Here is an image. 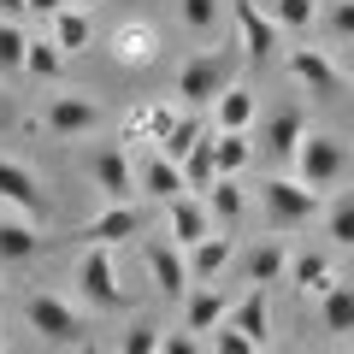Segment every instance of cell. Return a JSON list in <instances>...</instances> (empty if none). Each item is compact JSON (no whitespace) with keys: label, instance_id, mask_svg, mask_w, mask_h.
Returning <instances> with one entry per match:
<instances>
[{"label":"cell","instance_id":"83f0119b","mask_svg":"<svg viewBox=\"0 0 354 354\" xmlns=\"http://www.w3.org/2000/svg\"><path fill=\"white\" fill-rule=\"evenodd\" d=\"M24 77H36V83H59L65 77V48L53 36H30V53H24Z\"/></svg>","mask_w":354,"mask_h":354},{"label":"cell","instance_id":"ac0fdd59","mask_svg":"<svg viewBox=\"0 0 354 354\" xmlns=\"http://www.w3.org/2000/svg\"><path fill=\"white\" fill-rule=\"evenodd\" d=\"M260 118V101H254L248 83H225V95L213 101V130H248Z\"/></svg>","mask_w":354,"mask_h":354},{"label":"cell","instance_id":"44dd1931","mask_svg":"<svg viewBox=\"0 0 354 354\" xmlns=\"http://www.w3.org/2000/svg\"><path fill=\"white\" fill-rule=\"evenodd\" d=\"M290 278H295V290H301V295H325L330 283H337V272H330V254H319V248L290 254Z\"/></svg>","mask_w":354,"mask_h":354},{"label":"cell","instance_id":"484cf974","mask_svg":"<svg viewBox=\"0 0 354 354\" xmlns=\"http://www.w3.org/2000/svg\"><path fill=\"white\" fill-rule=\"evenodd\" d=\"M290 278V248L283 242H260V248L248 254V283H260V290H272V283Z\"/></svg>","mask_w":354,"mask_h":354},{"label":"cell","instance_id":"9a60e30c","mask_svg":"<svg viewBox=\"0 0 354 354\" xmlns=\"http://www.w3.org/2000/svg\"><path fill=\"white\" fill-rule=\"evenodd\" d=\"M301 136H307V118L295 106H278V113L260 118V153H272V160H295Z\"/></svg>","mask_w":354,"mask_h":354},{"label":"cell","instance_id":"7a4b0ae2","mask_svg":"<svg viewBox=\"0 0 354 354\" xmlns=\"http://www.w3.org/2000/svg\"><path fill=\"white\" fill-rule=\"evenodd\" d=\"M290 165H295V177H301V183L330 189V183H342V171H348V148H342V136H330V130H307Z\"/></svg>","mask_w":354,"mask_h":354},{"label":"cell","instance_id":"74e56055","mask_svg":"<svg viewBox=\"0 0 354 354\" xmlns=\"http://www.w3.org/2000/svg\"><path fill=\"white\" fill-rule=\"evenodd\" d=\"M160 354H207V348H201L195 330H165V337H160Z\"/></svg>","mask_w":354,"mask_h":354},{"label":"cell","instance_id":"7402d4cb","mask_svg":"<svg viewBox=\"0 0 354 354\" xmlns=\"http://www.w3.org/2000/svg\"><path fill=\"white\" fill-rule=\"evenodd\" d=\"M213 153H218V177H242L260 148H254L248 130H213Z\"/></svg>","mask_w":354,"mask_h":354},{"label":"cell","instance_id":"f1b7e54d","mask_svg":"<svg viewBox=\"0 0 354 354\" xmlns=\"http://www.w3.org/2000/svg\"><path fill=\"white\" fill-rule=\"evenodd\" d=\"M113 48H118V59H124V65H148L153 48H160V36H153V24H124L113 36Z\"/></svg>","mask_w":354,"mask_h":354},{"label":"cell","instance_id":"2e32d148","mask_svg":"<svg viewBox=\"0 0 354 354\" xmlns=\"http://www.w3.org/2000/svg\"><path fill=\"white\" fill-rule=\"evenodd\" d=\"M183 254H189V278H195V283H218V272L236 260V236H225V230H207V236L189 242Z\"/></svg>","mask_w":354,"mask_h":354},{"label":"cell","instance_id":"603a6c76","mask_svg":"<svg viewBox=\"0 0 354 354\" xmlns=\"http://www.w3.org/2000/svg\"><path fill=\"white\" fill-rule=\"evenodd\" d=\"M201 201H207V213H213V225H225V230L236 225L242 213H248V195H242L236 177H213V189H207Z\"/></svg>","mask_w":354,"mask_h":354},{"label":"cell","instance_id":"f35d334b","mask_svg":"<svg viewBox=\"0 0 354 354\" xmlns=\"http://www.w3.org/2000/svg\"><path fill=\"white\" fill-rule=\"evenodd\" d=\"M30 18V0H0V24H24Z\"/></svg>","mask_w":354,"mask_h":354},{"label":"cell","instance_id":"52a82bcc","mask_svg":"<svg viewBox=\"0 0 354 354\" xmlns=\"http://www.w3.org/2000/svg\"><path fill=\"white\" fill-rule=\"evenodd\" d=\"M142 260H148V278H153V290H160L165 301H183V295L195 290V278H189V254L177 248L171 236H165V242H148V248H142Z\"/></svg>","mask_w":354,"mask_h":354},{"label":"cell","instance_id":"8992f818","mask_svg":"<svg viewBox=\"0 0 354 354\" xmlns=\"http://www.w3.org/2000/svg\"><path fill=\"white\" fill-rule=\"evenodd\" d=\"M225 59H213V53H189L183 59V71H177V101L189 106V113H201V106H213L218 95H225Z\"/></svg>","mask_w":354,"mask_h":354},{"label":"cell","instance_id":"6da1fadb","mask_svg":"<svg viewBox=\"0 0 354 354\" xmlns=\"http://www.w3.org/2000/svg\"><path fill=\"white\" fill-rule=\"evenodd\" d=\"M260 213L266 225H278V230H295L307 225V218L325 213V189H313V183H301V177H266L260 183Z\"/></svg>","mask_w":354,"mask_h":354},{"label":"cell","instance_id":"8fae6325","mask_svg":"<svg viewBox=\"0 0 354 354\" xmlns=\"http://www.w3.org/2000/svg\"><path fill=\"white\" fill-rule=\"evenodd\" d=\"M230 313H236V295L218 290V283H195V290L183 295V330H195V337L218 330Z\"/></svg>","mask_w":354,"mask_h":354},{"label":"cell","instance_id":"d6a6232c","mask_svg":"<svg viewBox=\"0 0 354 354\" xmlns=\"http://www.w3.org/2000/svg\"><path fill=\"white\" fill-rule=\"evenodd\" d=\"M207 354H260V342H254V337H242V330L225 319L218 330H207Z\"/></svg>","mask_w":354,"mask_h":354},{"label":"cell","instance_id":"ffe728a7","mask_svg":"<svg viewBox=\"0 0 354 354\" xmlns=\"http://www.w3.org/2000/svg\"><path fill=\"white\" fill-rule=\"evenodd\" d=\"M136 183H142V195H153V201L189 195V183H183V165H177V160H165V153H153V160L142 165V171H136Z\"/></svg>","mask_w":354,"mask_h":354},{"label":"cell","instance_id":"d6986e66","mask_svg":"<svg viewBox=\"0 0 354 354\" xmlns=\"http://www.w3.org/2000/svg\"><path fill=\"white\" fill-rule=\"evenodd\" d=\"M230 325H236L242 337L266 342V337H272V295H266L260 283H248V290L236 295V313H230Z\"/></svg>","mask_w":354,"mask_h":354},{"label":"cell","instance_id":"ab89813d","mask_svg":"<svg viewBox=\"0 0 354 354\" xmlns=\"http://www.w3.org/2000/svg\"><path fill=\"white\" fill-rule=\"evenodd\" d=\"M59 6H71V0H30V12H36V18H53Z\"/></svg>","mask_w":354,"mask_h":354},{"label":"cell","instance_id":"8d00e7d4","mask_svg":"<svg viewBox=\"0 0 354 354\" xmlns=\"http://www.w3.org/2000/svg\"><path fill=\"white\" fill-rule=\"evenodd\" d=\"M213 18H218V0H183V24H189L195 36H207Z\"/></svg>","mask_w":354,"mask_h":354},{"label":"cell","instance_id":"30bf717a","mask_svg":"<svg viewBox=\"0 0 354 354\" xmlns=\"http://www.w3.org/2000/svg\"><path fill=\"white\" fill-rule=\"evenodd\" d=\"M0 207H12V213L36 218V225H41V213H48V195H41L36 171H30V165H18V160H6V153H0Z\"/></svg>","mask_w":354,"mask_h":354},{"label":"cell","instance_id":"3957f363","mask_svg":"<svg viewBox=\"0 0 354 354\" xmlns=\"http://www.w3.org/2000/svg\"><path fill=\"white\" fill-rule=\"evenodd\" d=\"M24 325L36 330L41 342H83V313L71 301H59L53 290H36L24 301Z\"/></svg>","mask_w":354,"mask_h":354},{"label":"cell","instance_id":"1f68e13d","mask_svg":"<svg viewBox=\"0 0 354 354\" xmlns=\"http://www.w3.org/2000/svg\"><path fill=\"white\" fill-rule=\"evenodd\" d=\"M278 30H313L319 24V0H272Z\"/></svg>","mask_w":354,"mask_h":354},{"label":"cell","instance_id":"d590c367","mask_svg":"<svg viewBox=\"0 0 354 354\" xmlns=\"http://www.w3.org/2000/svg\"><path fill=\"white\" fill-rule=\"evenodd\" d=\"M160 337H165V330L153 325V319H136V325L124 330V348H118V354H160Z\"/></svg>","mask_w":354,"mask_h":354},{"label":"cell","instance_id":"bcb514c9","mask_svg":"<svg viewBox=\"0 0 354 354\" xmlns=\"http://www.w3.org/2000/svg\"><path fill=\"white\" fill-rule=\"evenodd\" d=\"M290 354H295V348H290Z\"/></svg>","mask_w":354,"mask_h":354},{"label":"cell","instance_id":"cb8c5ba5","mask_svg":"<svg viewBox=\"0 0 354 354\" xmlns=\"http://www.w3.org/2000/svg\"><path fill=\"white\" fill-rule=\"evenodd\" d=\"M48 24H53V41L65 48V59H71V53H83L88 41H95V24H88V12H83V6H59V12H53Z\"/></svg>","mask_w":354,"mask_h":354},{"label":"cell","instance_id":"d4e9b609","mask_svg":"<svg viewBox=\"0 0 354 354\" xmlns=\"http://www.w3.org/2000/svg\"><path fill=\"white\" fill-rule=\"evenodd\" d=\"M319 319H325V330L330 337H348L354 330V283H330L325 295H319Z\"/></svg>","mask_w":354,"mask_h":354},{"label":"cell","instance_id":"60d3db41","mask_svg":"<svg viewBox=\"0 0 354 354\" xmlns=\"http://www.w3.org/2000/svg\"><path fill=\"white\" fill-rule=\"evenodd\" d=\"M77 354H101V348H95V342H77Z\"/></svg>","mask_w":354,"mask_h":354},{"label":"cell","instance_id":"7bdbcfd3","mask_svg":"<svg viewBox=\"0 0 354 354\" xmlns=\"http://www.w3.org/2000/svg\"><path fill=\"white\" fill-rule=\"evenodd\" d=\"M348 77H354V53H348Z\"/></svg>","mask_w":354,"mask_h":354},{"label":"cell","instance_id":"9c48e42d","mask_svg":"<svg viewBox=\"0 0 354 354\" xmlns=\"http://www.w3.org/2000/svg\"><path fill=\"white\" fill-rule=\"evenodd\" d=\"M230 18H236V36H242V53L248 59H272L283 48V30L272 12H260L254 0H230Z\"/></svg>","mask_w":354,"mask_h":354},{"label":"cell","instance_id":"4dcf8cb0","mask_svg":"<svg viewBox=\"0 0 354 354\" xmlns=\"http://www.w3.org/2000/svg\"><path fill=\"white\" fill-rule=\"evenodd\" d=\"M325 236L337 242V248H354V189L325 207Z\"/></svg>","mask_w":354,"mask_h":354},{"label":"cell","instance_id":"277c9868","mask_svg":"<svg viewBox=\"0 0 354 354\" xmlns=\"http://www.w3.org/2000/svg\"><path fill=\"white\" fill-rule=\"evenodd\" d=\"M283 65H290V77L313 95V101H337L342 88H348V71H342L325 48H290V59H283Z\"/></svg>","mask_w":354,"mask_h":354},{"label":"cell","instance_id":"5b68a950","mask_svg":"<svg viewBox=\"0 0 354 354\" xmlns=\"http://www.w3.org/2000/svg\"><path fill=\"white\" fill-rule=\"evenodd\" d=\"M77 283H83V301L95 313H118L130 301L118 290V266H113V248H83V266H77Z\"/></svg>","mask_w":354,"mask_h":354},{"label":"cell","instance_id":"836d02e7","mask_svg":"<svg viewBox=\"0 0 354 354\" xmlns=\"http://www.w3.org/2000/svg\"><path fill=\"white\" fill-rule=\"evenodd\" d=\"M24 53H30L24 24H0V71H24Z\"/></svg>","mask_w":354,"mask_h":354},{"label":"cell","instance_id":"b9f144b4","mask_svg":"<svg viewBox=\"0 0 354 354\" xmlns=\"http://www.w3.org/2000/svg\"><path fill=\"white\" fill-rule=\"evenodd\" d=\"M71 6H83V12H88V6H101V0H71Z\"/></svg>","mask_w":354,"mask_h":354},{"label":"cell","instance_id":"e0dca14e","mask_svg":"<svg viewBox=\"0 0 354 354\" xmlns=\"http://www.w3.org/2000/svg\"><path fill=\"white\" fill-rule=\"evenodd\" d=\"M36 254H41V230H36V218L6 213V218H0V266H24V260H36Z\"/></svg>","mask_w":354,"mask_h":354},{"label":"cell","instance_id":"7c38bea8","mask_svg":"<svg viewBox=\"0 0 354 354\" xmlns=\"http://www.w3.org/2000/svg\"><path fill=\"white\" fill-rule=\"evenodd\" d=\"M88 177H95V189L106 195V201H136V165H130L124 148H95V160H88Z\"/></svg>","mask_w":354,"mask_h":354},{"label":"cell","instance_id":"4316f807","mask_svg":"<svg viewBox=\"0 0 354 354\" xmlns=\"http://www.w3.org/2000/svg\"><path fill=\"white\" fill-rule=\"evenodd\" d=\"M213 177H218V153H213V130H207V136L183 153V183H189V195H207Z\"/></svg>","mask_w":354,"mask_h":354},{"label":"cell","instance_id":"e575fe53","mask_svg":"<svg viewBox=\"0 0 354 354\" xmlns=\"http://www.w3.org/2000/svg\"><path fill=\"white\" fill-rule=\"evenodd\" d=\"M319 18H325V30L342 41V48H354V0H330Z\"/></svg>","mask_w":354,"mask_h":354},{"label":"cell","instance_id":"f546056e","mask_svg":"<svg viewBox=\"0 0 354 354\" xmlns=\"http://www.w3.org/2000/svg\"><path fill=\"white\" fill-rule=\"evenodd\" d=\"M207 130H213V124H207L201 113H183V118H177V130H171V136L160 142V153H165V160H177V165H183V153H189L195 142L207 136Z\"/></svg>","mask_w":354,"mask_h":354},{"label":"cell","instance_id":"f6af8a7d","mask_svg":"<svg viewBox=\"0 0 354 354\" xmlns=\"http://www.w3.org/2000/svg\"><path fill=\"white\" fill-rule=\"evenodd\" d=\"M0 307H6V295H0Z\"/></svg>","mask_w":354,"mask_h":354},{"label":"cell","instance_id":"ee69618b","mask_svg":"<svg viewBox=\"0 0 354 354\" xmlns=\"http://www.w3.org/2000/svg\"><path fill=\"white\" fill-rule=\"evenodd\" d=\"M0 354H6V337H0Z\"/></svg>","mask_w":354,"mask_h":354},{"label":"cell","instance_id":"ba28073f","mask_svg":"<svg viewBox=\"0 0 354 354\" xmlns=\"http://www.w3.org/2000/svg\"><path fill=\"white\" fill-rule=\"evenodd\" d=\"M101 106L88 101V95H53L48 106H41V124H48V136H65V142H77V136H88V130H101Z\"/></svg>","mask_w":354,"mask_h":354},{"label":"cell","instance_id":"5bb4252c","mask_svg":"<svg viewBox=\"0 0 354 354\" xmlns=\"http://www.w3.org/2000/svg\"><path fill=\"white\" fill-rule=\"evenodd\" d=\"M136 230H142V207L136 201H106V213H95L83 225V242L88 248H113V242L136 236Z\"/></svg>","mask_w":354,"mask_h":354},{"label":"cell","instance_id":"4fadbf2b","mask_svg":"<svg viewBox=\"0 0 354 354\" xmlns=\"http://www.w3.org/2000/svg\"><path fill=\"white\" fill-rule=\"evenodd\" d=\"M160 218H165V236L177 248H189V242H201L213 230V213H207L201 195H171V201H160Z\"/></svg>","mask_w":354,"mask_h":354}]
</instances>
